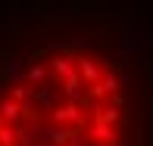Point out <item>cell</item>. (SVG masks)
<instances>
[{
  "instance_id": "1",
  "label": "cell",
  "mask_w": 153,
  "mask_h": 146,
  "mask_svg": "<svg viewBox=\"0 0 153 146\" xmlns=\"http://www.w3.org/2000/svg\"><path fill=\"white\" fill-rule=\"evenodd\" d=\"M81 40L34 50L0 81V146H128V87Z\"/></svg>"
}]
</instances>
